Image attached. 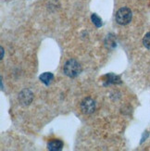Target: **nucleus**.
Masks as SVG:
<instances>
[{
    "label": "nucleus",
    "instance_id": "nucleus-1",
    "mask_svg": "<svg viewBox=\"0 0 150 151\" xmlns=\"http://www.w3.org/2000/svg\"><path fill=\"white\" fill-rule=\"evenodd\" d=\"M64 73L70 78H75L82 73L81 64L75 60H70L64 65Z\"/></svg>",
    "mask_w": 150,
    "mask_h": 151
},
{
    "label": "nucleus",
    "instance_id": "nucleus-2",
    "mask_svg": "<svg viewBox=\"0 0 150 151\" xmlns=\"http://www.w3.org/2000/svg\"><path fill=\"white\" fill-rule=\"evenodd\" d=\"M133 18V13L128 8H121L116 13V22L121 25L130 23Z\"/></svg>",
    "mask_w": 150,
    "mask_h": 151
},
{
    "label": "nucleus",
    "instance_id": "nucleus-3",
    "mask_svg": "<svg viewBox=\"0 0 150 151\" xmlns=\"http://www.w3.org/2000/svg\"><path fill=\"white\" fill-rule=\"evenodd\" d=\"M81 109L84 114H91L95 109V102L90 97H86L81 103Z\"/></svg>",
    "mask_w": 150,
    "mask_h": 151
},
{
    "label": "nucleus",
    "instance_id": "nucleus-4",
    "mask_svg": "<svg viewBox=\"0 0 150 151\" xmlns=\"http://www.w3.org/2000/svg\"><path fill=\"white\" fill-rule=\"evenodd\" d=\"M63 147V142L58 139H52L47 144V148L51 151H58Z\"/></svg>",
    "mask_w": 150,
    "mask_h": 151
},
{
    "label": "nucleus",
    "instance_id": "nucleus-5",
    "mask_svg": "<svg viewBox=\"0 0 150 151\" xmlns=\"http://www.w3.org/2000/svg\"><path fill=\"white\" fill-rule=\"evenodd\" d=\"M54 79V75L51 73H44L40 76V80L42 83H44L45 85H48Z\"/></svg>",
    "mask_w": 150,
    "mask_h": 151
},
{
    "label": "nucleus",
    "instance_id": "nucleus-6",
    "mask_svg": "<svg viewBox=\"0 0 150 151\" xmlns=\"http://www.w3.org/2000/svg\"><path fill=\"white\" fill-rule=\"evenodd\" d=\"M91 19H92L93 23L96 26V27H100V26H102V21H101V19L98 16H97L96 14H93L92 16H91Z\"/></svg>",
    "mask_w": 150,
    "mask_h": 151
},
{
    "label": "nucleus",
    "instance_id": "nucleus-7",
    "mask_svg": "<svg viewBox=\"0 0 150 151\" xmlns=\"http://www.w3.org/2000/svg\"><path fill=\"white\" fill-rule=\"evenodd\" d=\"M143 44L147 49H150V32L145 35L144 39H143Z\"/></svg>",
    "mask_w": 150,
    "mask_h": 151
},
{
    "label": "nucleus",
    "instance_id": "nucleus-8",
    "mask_svg": "<svg viewBox=\"0 0 150 151\" xmlns=\"http://www.w3.org/2000/svg\"><path fill=\"white\" fill-rule=\"evenodd\" d=\"M4 58V48L1 47V60Z\"/></svg>",
    "mask_w": 150,
    "mask_h": 151
}]
</instances>
